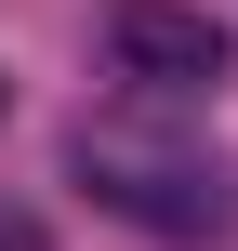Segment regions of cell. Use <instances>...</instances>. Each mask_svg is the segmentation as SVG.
Instances as JSON below:
<instances>
[{
  "label": "cell",
  "instance_id": "obj_3",
  "mask_svg": "<svg viewBox=\"0 0 238 251\" xmlns=\"http://www.w3.org/2000/svg\"><path fill=\"white\" fill-rule=\"evenodd\" d=\"M0 251H53V238H40V212H13V199H0Z\"/></svg>",
  "mask_w": 238,
  "mask_h": 251
},
{
  "label": "cell",
  "instance_id": "obj_2",
  "mask_svg": "<svg viewBox=\"0 0 238 251\" xmlns=\"http://www.w3.org/2000/svg\"><path fill=\"white\" fill-rule=\"evenodd\" d=\"M93 40H106V66H119L146 106H199V93L238 66V26L199 13V0H106Z\"/></svg>",
  "mask_w": 238,
  "mask_h": 251
},
{
  "label": "cell",
  "instance_id": "obj_1",
  "mask_svg": "<svg viewBox=\"0 0 238 251\" xmlns=\"http://www.w3.org/2000/svg\"><path fill=\"white\" fill-rule=\"evenodd\" d=\"M66 172L119 225H146V238H225V212H238L225 146H199L185 106H106V119H79L66 132Z\"/></svg>",
  "mask_w": 238,
  "mask_h": 251
}]
</instances>
